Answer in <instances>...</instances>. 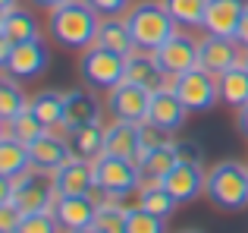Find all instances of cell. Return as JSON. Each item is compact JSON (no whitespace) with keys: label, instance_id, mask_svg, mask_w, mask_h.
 <instances>
[{"label":"cell","instance_id":"1","mask_svg":"<svg viewBox=\"0 0 248 233\" xmlns=\"http://www.w3.org/2000/svg\"><path fill=\"white\" fill-rule=\"evenodd\" d=\"M126 22H129V32H132L135 48L151 50V54L157 48H164L170 38L179 32L176 19L164 6V0H139L135 6L126 10Z\"/></svg>","mask_w":248,"mask_h":233},{"label":"cell","instance_id":"2","mask_svg":"<svg viewBox=\"0 0 248 233\" xmlns=\"http://www.w3.org/2000/svg\"><path fill=\"white\" fill-rule=\"evenodd\" d=\"M97 25H101V16L85 0H69L50 13V35L69 50H88L97 41Z\"/></svg>","mask_w":248,"mask_h":233},{"label":"cell","instance_id":"3","mask_svg":"<svg viewBox=\"0 0 248 233\" xmlns=\"http://www.w3.org/2000/svg\"><path fill=\"white\" fill-rule=\"evenodd\" d=\"M204 196L220 211H242L248 205V167L239 161H217L207 170Z\"/></svg>","mask_w":248,"mask_h":233},{"label":"cell","instance_id":"4","mask_svg":"<svg viewBox=\"0 0 248 233\" xmlns=\"http://www.w3.org/2000/svg\"><path fill=\"white\" fill-rule=\"evenodd\" d=\"M79 73H82V79H85L88 88L110 92V88H116L126 79V57L113 54V50L101 48V44H91L88 50H82Z\"/></svg>","mask_w":248,"mask_h":233},{"label":"cell","instance_id":"5","mask_svg":"<svg viewBox=\"0 0 248 233\" xmlns=\"http://www.w3.org/2000/svg\"><path fill=\"white\" fill-rule=\"evenodd\" d=\"M91 164H94V183L101 186V189H107L113 199L132 196V192H139L141 183H145L141 167L135 164V161H129V158H110V154H101V158L91 161Z\"/></svg>","mask_w":248,"mask_h":233},{"label":"cell","instance_id":"6","mask_svg":"<svg viewBox=\"0 0 248 233\" xmlns=\"http://www.w3.org/2000/svg\"><path fill=\"white\" fill-rule=\"evenodd\" d=\"M0 67L13 79H38L47 69V48H44L41 38L22 41V44L0 38Z\"/></svg>","mask_w":248,"mask_h":233},{"label":"cell","instance_id":"7","mask_svg":"<svg viewBox=\"0 0 248 233\" xmlns=\"http://www.w3.org/2000/svg\"><path fill=\"white\" fill-rule=\"evenodd\" d=\"M6 189H13V205H16L22 215H54V205H57V189L50 180L38 177L35 170L31 173H22V177H13V180H3Z\"/></svg>","mask_w":248,"mask_h":233},{"label":"cell","instance_id":"8","mask_svg":"<svg viewBox=\"0 0 248 233\" xmlns=\"http://www.w3.org/2000/svg\"><path fill=\"white\" fill-rule=\"evenodd\" d=\"M148 107H151V92L126 79L107 92V111L113 114V120L141 126V123H148Z\"/></svg>","mask_w":248,"mask_h":233},{"label":"cell","instance_id":"9","mask_svg":"<svg viewBox=\"0 0 248 233\" xmlns=\"http://www.w3.org/2000/svg\"><path fill=\"white\" fill-rule=\"evenodd\" d=\"M179 101L188 107V114H201L211 111L214 104L220 101V79L207 69H192V73L179 76V88H176Z\"/></svg>","mask_w":248,"mask_h":233},{"label":"cell","instance_id":"10","mask_svg":"<svg viewBox=\"0 0 248 233\" xmlns=\"http://www.w3.org/2000/svg\"><path fill=\"white\" fill-rule=\"evenodd\" d=\"M245 63V50L236 44V38H223V35H204L198 41V67L207 69L214 76L230 73L232 67Z\"/></svg>","mask_w":248,"mask_h":233},{"label":"cell","instance_id":"11","mask_svg":"<svg viewBox=\"0 0 248 233\" xmlns=\"http://www.w3.org/2000/svg\"><path fill=\"white\" fill-rule=\"evenodd\" d=\"M29 154H31V167H35V173H41V177H54L57 167H63L69 158H73V145H69L66 133H57V129H47V133H41L35 142L29 145Z\"/></svg>","mask_w":248,"mask_h":233},{"label":"cell","instance_id":"12","mask_svg":"<svg viewBox=\"0 0 248 233\" xmlns=\"http://www.w3.org/2000/svg\"><path fill=\"white\" fill-rule=\"evenodd\" d=\"M154 57H157V63H160L164 73L186 76V73H192V69H198V41H195L192 35L176 32L164 48L154 50Z\"/></svg>","mask_w":248,"mask_h":233},{"label":"cell","instance_id":"13","mask_svg":"<svg viewBox=\"0 0 248 233\" xmlns=\"http://www.w3.org/2000/svg\"><path fill=\"white\" fill-rule=\"evenodd\" d=\"M50 183H54L57 196H88L94 189V164L73 151V158L54 170Z\"/></svg>","mask_w":248,"mask_h":233},{"label":"cell","instance_id":"14","mask_svg":"<svg viewBox=\"0 0 248 233\" xmlns=\"http://www.w3.org/2000/svg\"><path fill=\"white\" fill-rule=\"evenodd\" d=\"M160 183H164V189L179 205L182 202H195V199L204 192V186H207V170L201 164H176Z\"/></svg>","mask_w":248,"mask_h":233},{"label":"cell","instance_id":"15","mask_svg":"<svg viewBox=\"0 0 248 233\" xmlns=\"http://www.w3.org/2000/svg\"><path fill=\"white\" fill-rule=\"evenodd\" d=\"M248 0H207V10H204V35H223L232 38L242 22V13H245Z\"/></svg>","mask_w":248,"mask_h":233},{"label":"cell","instance_id":"16","mask_svg":"<svg viewBox=\"0 0 248 233\" xmlns=\"http://www.w3.org/2000/svg\"><path fill=\"white\" fill-rule=\"evenodd\" d=\"M54 215H57V221H60V227L66 233H76V230L94 227L97 205L91 202L88 196H60L57 205H54Z\"/></svg>","mask_w":248,"mask_h":233},{"label":"cell","instance_id":"17","mask_svg":"<svg viewBox=\"0 0 248 233\" xmlns=\"http://www.w3.org/2000/svg\"><path fill=\"white\" fill-rule=\"evenodd\" d=\"M91 123H101V104L91 92L85 88H73L66 92V111H63V133H73V129L91 126Z\"/></svg>","mask_w":248,"mask_h":233},{"label":"cell","instance_id":"18","mask_svg":"<svg viewBox=\"0 0 248 233\" xmlns=\"http://www.w3.org/2000/svg\"><path fill=\"white\" fill-rule=\"evenodd\" d=\"M139 151H141V126L113 120L107 129H104V154L135 161V154H139Z\"/></svg>","mask_w":248,"mask_h":233},{"label":"cell","instance_id":"19","mask_svg":"<svg viewBox=\"0 0 248 233\" xmlns=\"http://www.w3.org/2000/svg\"><path fill=\"white\" fill-rule=\"evenodd\" d=\"M188 107L179 101L176 92H151V107H148V123H154L164 133H176L186 123Z\"/></svg>","mask_w":248,"mask_h":233},{"label":"cell","instance_id":"20","mask_svg":"<svg viewBox=\"0 0 248 233\" xmlns=\"http://www.w3.org/2000/svg\"><path fill=\"white\" fill-rule=\"evenodd\" d=\"M94 44L113 50V54H123V57H129V54L139 50L135 41H132V32H129L126 16H104L101 25H97V41Z\"/></svg>","mask_w":248,"mask_h":233},{"label":"cell","instance_id":"21","mask_svg":"<svg viewBox=\"0 0 248 233\" xmlns=\"http://www.w3.org/2000/svg\"><path fill=\"white\" fill-rule=\"evenodd\" d=\"M160 76H164V69H160L157 57H154L151 50H135V54L126 57V82L141 85V88H148V92H157Z\"/></svg>","mask_w":248,"mask_h":233},{"label":"cell","instance_id":"22","mask_svg":"<svg viewBox=\"0 0 248 233\" xmlns=\"http://www.w3.org/2000/svg\"><path fill=\"white\" fill-rule=\"evenodd\" d=\"M31 170L35 167H31L29 145L19 139H0V180H13Z\"/></svg>","mask_w":248,"mask_h":233},{"label":"cell","instance_id":"23","mask_svg":"<svg viewBox=\"0 0 248 233\" xmlns=\"http://www.w3.org/2000/svg\"><path fill=\"white\" fill-rule=\"evenodd\" d=\"M0 38L13 44H22V41H35L38 35V19L31 16L29 10H13L0 16Z\"/></svg>","mask_w":248,"mask_h":233},{"label":"cell","instance_id":"24","mask_svg":"<svg viewBox=\"0 0 248 233\" xmlns=\"http://www.w3.org/2000/svg\"><path fill=\"white\" fill-rule=\"evenodd\" d=\"M217 79H220V101H223L226 107L239 111V107L248 104V67L245 63L232 67L230 73L217 76Z\"/></svg>","mask_w":248,"mask_h":233},{"label":"cell","instance_id":"25","mask_svg":"<svg viewBox=\"0 0 248 233\" xmlns=\"http://www.w3.org/2000/svg\"><path fill=\"white\" fill-rule=\"evenodd\" d=\"M135 196H139V208L151 211V215H157V217H170L176 211V205H179L164 189V183H160V180H145V183H141V189L135 192Z\"/></svg>","mask_w":248,"mask_h":233},{"label":"cell","instance_id":"26","mask_svg":"<svg viewBox=\"0 0 248 233\" xmlns=\"http://www.w3.org/2000/svg\"><path fill=\"white\" fill-rule=\"evenodd\" d=\"M31 111L44 123V129H63L66 92H38L35 98H31Z\"/></svg>","mask_w":248,"mask_h":233},{"label":"cell","instance_id":"27","mask_svg":"<svg viewBox=\"0 0 248 233\" xmlns=\"http://www.w3.org/2000/svg\"><path fill=\"white\" fill-rule=\"evenodd\" d=\"M104 129L101 123H91V126H82V129H73V133H66L69 145H73V151L79 154L85 161H97L104 154Z\"/></svg>","mask_w":248,"mask_h":233},{"label":"cell","instance_id":"28","mask_svg":"<svg viewBox=\"0 0 248 233\" xmlns=\"http://www.w3.org/2000/svg\"><path fill=\"white\" fill-rule=\"evenodd\" d=\"M41 133H47V129H44V123L38 120L35 111L29 107V111L16 114L13 120H3V135H0V139H19V142H25V145H31Z\"/></svg>","mask_w":248,"mask_h":233},{"label":"cell","instance_id":"29","mask_svg":"<svg viewBox=\"0 0 248 233\" xmlns=\"http://www.w3.org/2000/svg\"><path fill=\"white\" fill-rule=\"evenodd\" d=\"M135 164L141 167L145 180H164L167 173L179 164V161H176V148H173V142H170V145H164V148H154V151L141 154Z\"/></svg>","mask_w":248,"mask_h":233},{"label":"cell","instance_id":"30","mask_svg":"<svg viewBox=\"0 0 248 233\" xmlns=\"http://www.w3.org/2000/svg\"><path fill=\"white\" fill-rule=\"evenodd\" d=\"M170 16L176 19L179 29H201L204 25V10L207 0H164Z\"/></svg>","mask_w":248,"mask_h":233},{"label":"cell","instance_id":"31","mask_svg":"<svg viewBox=\"0 0 248 233\" xmlns=\"http://www.w3.org/2000/svg\"><path fill=\"white\" fill-rule=\"evenodd\" d=\"M29 107H31V101L16 85V79L3 73V79H0V120H13L16 114L29 111Z\"/></svg>","mask_w":248,"mask_h":233},{"label":"cell","instance_id":"32","mask_svg":"<svg viewBox=\"0 0 248 233\" xmlns=\"http://www.w3.org/2000/svg\"><path fill=\"white\" fill-rule=\"evenodd\" d=\"M126 217H129V208H123L120 202L101 205L94 217V230L97 233H126Z\"/></svg>","mask_w":248,"mask_h":233},{"label":"cell","instance_id":"33","mask_svg":"<svg viewBox=\"0 0 248 233\" xmlns=\"http://www.w3.org/2000/svg\"><path fill=\"white\" fill-rule=\"evenodd\" d=\"M126 233H167V217H157L135 205V208H129Z\"/></svg>","mask_w":248,"mask_h":233},{"label":"cell","instance_id":"34","mask_svg":"<svg viewBox=\"0 0 248 233\" xmlns=\"http://www.w3.org/2000/svg\"><path fill=\"white\" fill-rule=\"evenodd\" d=\"M60 230L63 227H60V221H57V215L41 211V215H25L16 233H60Z\"/></svg>","mask_w":248,"mask_h":233},{"label":"cell","instance_id":"35","mask_svg":"<svg viewBox=\"0 0 248 233\" xmlns=\"http://www.w3.org/2000/svg\"><path fill=\"white\" fill-rule=\"evenodd\" d=\"M164 145H170V133L157 129L154 123H141V151L135 154V161H139L141 154L154 151V148H164Z\"/></svg>","mask_w":248,"mask_h":233},{"label":"cell","instance_id":"36","mask_svg":"<svg viewBox=\"0 0 248 233\" xmlns=\"http://www.w3.org/2000/svg\"><path fill=\"white\" fill-rule=\"evenodd\" d=\"M173 148H176V161H179V164H201V158H204L201 145H198V142H192V139L173 142Z\"/></svg>","mask_w":248,"mask_h":233},{"label":"cell","instance_id":"37","mask_svg":"<svg viewBox=\"0 0 248 233\" xmlns=\"http://www.w3.org/2000/svg\"><path fill=\"white\" fill-rule=\"evenodd\" d=\"M22 211L16 205H0V233H16L19 224H22Z\"/></svg>","mask_w":248,"mask_h":233},{"label":"cell","instance_id":"38","mask_svg":"<svg viewBox=\"0 0 248 233\" xmlns=\"http://www.w3.org/2000/svg\"><path fill=\"white\" fill-rule=\"evenodd\" d=\"M85 3L104 19V16H120V13L129 6V0H85Z\"/></svg>","mask_w":248,"mask_h":233},{"label":"cell","instance_id":"39","mask_svg":"<svg viewBox=\"0 0 248 233\" xmlns=\"http://www.w3.org/2000/svg\"><path fill=\"white\" fill-rule=\"evenodd\" d=\"M232 38H236V44H239V48H242L245 54H248V6H245L242 22H239V29H236V35H232Z\"/></svg>","mask_w":248,"mask_h":233},{"label":"cell","instance_id":"40","mask_svg":"<svg viewBox=\"0 0 248 233\" xmlns=\"http://www.w3.org/2000/svg\"><path fill=\"white\" fill-rule=\"evenodd\" d=\"M236 126H239V135L248 142V104L245 107H239V114H236Z\"/></svg>","mask_w":248,"mask_h":233},{"label":"cell","instance_id":"41","mask_svg":"<svg viewBox=\"0 0 248 233\" xmlns=\"http://www.w3.org/2000/svg\"><path fill=\"white\" fill-rule=\"evenodd\" d=\"M31 3L41 6V10H50V13H54V10H60L63 3H69V0H31Z\"/></svg>","mask_w":248,"mask_h":233},{"label":"cell","instance_id":"42","mask_svg":"<svg viewBox=\"0 0 248 233\" xmlns=\"http://www.w3.org/2000/svg\"><path fill=\"white\" fill-rule=\"evenodd\" d=\"M13 10H19L16 0H0V16H3V13H13Z\"/></svg>","mask_w":248,"mask_h":233},{"label":"cell","instance_id":"43","mask_svg":"<svg viewBox=\"0 0 248 233\" xmlns=\"http://www.w3.org/2000/svg\"><path fill=\"white\" fill-rule=\"evenodd\" d=\"M76 233H97V230H94V227H88V230H76Z\"/></svg>","mask_w":248,"mask_h":233},{"label":"cell","instance_id":"44","mask_svg":"<svg viewBox=\"0 0 248 233\" xmlns=\"http://www.w3.org/2000/svg\"><path fill=\"white\" fill-rule=\"evenodd\" d=\"M182 233H201V230H182Z\"/></svg>","mask_w":248,"mask_h":233},{"label":"cell","instance_id":"45","mask_svg":"<svg viewBox=\"0 0 248 233\" xmlns=\"http://www.w3.org/2000/svg\"><path fill=\"white\" fill-rule=\"evenodd\" d=\"M245 67H248V54H245Z\"/></svg>","mask_w":248,"mask_h":233}]
</instances>
